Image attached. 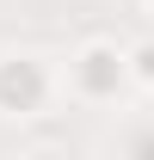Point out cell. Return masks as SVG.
I'll return each mask as SVG.
<instances>
[{"label":"cell","instance_id":"cell-1","mask_svg":"<svg viewBox=\"0 0 154 160\" xmlns=\"http://www.w3.org/2000/svg\"><path fill=\"white\" fill-rule=\"evenodd\" d=\"M43 99V68L37 62H0V105L6 111H31Z\"/></svg>","mask_w":154,"mask_h":160},{"label":"cell","instance_id":"cell-2","mask_svg":"<svg viewBox=\"0 0 154 160\" xmlns=\"http://www.w3.org/2000/svg\"><path fill=\"white\" fill-rule=\"evenodd\" d=\"M74 74H80L86 92H117V80H123V56H117V49H86Z\"/></svg>","mask_w":154,"mask_h":160}]
</instances>
